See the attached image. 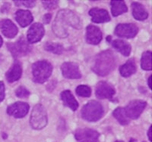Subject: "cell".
Listing matches in <instances>:
<instances>
[{
	"mask_svg": "<svg viewBox=\"0 0 152 142\" xmlns=\"http://www.w3.org/2000/svg\"><path fill=\"white\" fill-rule=\"evenodd\" d=\"M68 26L79 29L81 28V21L74 12L69 9H62L58 12L52 29L58 37L66 38L69 36Z\"/></svg>",
	"mask_w": 152,
	"mask_h": 142,
	"instance_id": "1",
	"label": "cell"
},
{
	"mask_svg": "<svg viewBox=\"0 0 152 142\" xmlns=\"http://www.w3.org/2000/svg\"><path fill=\"white\" fill-rule=\"evenodd\" d=\"M116 60L115 55L110 50L104 51L95 57L92 70L99 76H104L115 69Z\"/></svg>",
	"mask_w": 152,
	"mask_h": 142,
	"instance_id": "2",
	"label": "cell"
},
{
	"mask_svg": "<svg viewBox=\"0 0 152 142\" xmlns=\"http://www.w3.org/2000/svg\"><path fill=\"white\" fill-rule=\"evenodd\" d=\"M53 72V66L47 61H37L32 65V75L34 82L37 83L45 82Z\"/></svg>",
	"mask_w": 152,
	"mask_h": 142,
	"instance_id": "3",
	"label": "cell"
},
{
	"mask_svg": "<svg viewBox=\"0 0 152 142\" xmlns=\"http://www.w3.org/2000/svg\"><path fill=\"white\" fill-rule=\"evenodd\" d=\"M104 115V108L97 101H88L81 110V117L88 122H97Z\"/></svg>",
	"mask_w": 152,
	"mask_h": 142,
	"instance_id": "4",
	"label": "cell"
},
{
	"mask_svg": "<svg viewBox=\"0 0 152 142\" xmlns=\"http://www.w3.org/2000/svg\"><path fill=\"white\" fill-rule=\"evenodd\" d=\"M47 113L44 107L42 105H35L31 115L30 123L34 129H42L47 125Z\"/></svg>",
	"mask_w": 152,
	"mask_h": 142,
	"instance_id": "5",
	"label": "cell"
},
{
	"mask_svg": "<svg viewBox=\"0 0 152 142\" xmlns=\"http://www.w3.org/2000/svg\"><path fill=\"white\" fill-rule=\"evenodd\" d=\"M7 47L15 58L25 56L29 53L32 48L24 36H21V38L15 43H8Z\"/></svg>",
	"mask_w": 152,
	"mask_h": 142,
	"instance_id": "6",
	"label": "cell"
},
{
	"mask_svg": "<svg viewBox=\"0 0 152 142\" xmlns=\"http://www.w3.org/2000/svg\"><path fill=\"white\" fill-rule=\"evenodd\" d=\"M147 106V102L143 100H134L130 101L128 105L124 108L126 114L129 119L136 120Z\"/></svg>",
	"mask_w": 152,
	"mask_h": 142,
	"instance_id": "7",
	"label": "cell"
},
{
	"mask_svg": "<svg viewBox=\"0 0 152 142\" xmlns=\"http://www.w3.org/2000/svg\"><path fill=\"white\" fill-rule=\"evenodd\" d=\"M100 134L91 128H78L75 132V138L78 142H98Z\"/></svg>",
	"mask_w": 152,
	"mask_h": 142,
	"instance_id": "8",
	"label": "cell"
},
{
	"mask_svg": "<svg viewBox=\"0 0 152 142\" xmlns=\"http://www.w3.org/2000/svg\"><path fill=\"white\" fill-rule=\"evenodd\" d=\"M138 28L134 24H119L115 28L114 33L119 37L132 39L137 35Z\"/></svg>",
	"mask_w": 152,
	"mask_h": 142,
	"instance_id": "9",
	"label": "cell"
},
{
	"mask_svg": "<svg viewBox=\"0 0 152 142\" xmlns=\"http://www.w3.org/2000/svg\"><path fill=\"white\" fill-rule=\"evenodd\" d=\"M115 94L116 90L111 84L104 81H101L97 83L95 89V94L99 99L111 100Z\"/></svg>",
	"mask_w": 152,
	"mask_h": 142,
	"instance_id": "10",
	"label": "cell"
},
{
	"mask_svg": "<svg viewBox=\"0 0 152 142\" xmlns=\"http://www.w3.org/2000/svg\"><path fill=\"white\" fill-rule=\"evenodd\" d=\"M45 30L40 23H34L31 26L27 33V41L30 44L36 43L40 41L44 36Z\"/></svg>",
	"mask_w": 152,
	"mask_h": 142,
	"instance_id": "11",
	"label": "cell"
},
{
	"mask_svg": "<svg viewBox=\"0 0 152 142\" xmlns=\"http://www.w3.org/2000/svg\"><path fill=\"white\" fill-rule=\"evenodd\" d=\"M29 105L25 102L18 101L7 108V113L15 118H23L29 111Z\"/></svg>",
	"mask_w": 152,
	"mask_h": 142,
	"instance_id": "12",
	"label": "cell"
},
{
	"mask_svg": "<svg viewBox=\"0 0 152 142\" xmlns=\"http://www.w3.org/2000/svg\"><path fill=\"white\" fill-rule=\"evenodd\" d=\"M62 76L66 79H80L81 74L77 63L74 62H65L61 66Z\"/></svg>",
	"mask_w": 152,
	"mask_h": 142,
	"instance_id": "13",
	"label": "cell"
},
{
	"mask_svg": "<svg viewBox=\"0 0 152 142\" xmlns=\"http://www.w3.org/2000/svg\"><path fill=\"white\" fill-rule=\"evenodd\" d=\"M86 41L88 44L98 45L102 40V32L96 26L88 25L86 28Z\"/></svg>",
	"mask_w": 152,
	"mask_h": 142,
	"instance_id": "14",
	"label": "cell"
},
{
	"mask_svg": "<svg viewBox=\"0 0 152 142\" xmlns=\"http://www.w3.org/2000/svg\"><path fill=\"white\" fill-rule=\"evenodd\" d=\"M0 29L4 36L9 39L14 38L18 32L15 24L9 19H4L0 21Z\"/></svg>",
	"mask_w": 152,
	"mask_h": 142,
	"instance_id": "15",
	"label": "cell"
},
{
	"mask_svg": "<svg viewBox=\"0 0 152 142\" xmlns=\"http://www.w3.org/2000/svg\"><path fill=\"white\" fill-rule=\"evenodd\" d=\"M89 14L91 16L92 22L96 24L109 22L110 21V16L105 9L94 8L89 11Z\"/></svg>",
	"mask_w": 152,
	"mask_h": 142,
	"instance_id": "16",
	"label": "cell"
},
{
	"mask_svg": "<svg viewBox=\"0 0 152 142\" xmlns=\"http://www.w3.org/2000/svg\"><path fill=\"white\" fill-rule=\"evenodd\" d=\"M15 19L21 27H25L32 23L34 17L30 11L20 9L16 12Z\"/></svg>",
	"mask_w": 152,
	"mask_h": 142,
	"instance_id": "17",
	"label": "cell"
},
{
	"mask_svg": "<svg viewBox=\"0 0 152 142\" xmlns=\"http://www.w3.org/2000/svg\"><path fill=\"white\" fill-rule=\"evenodd\" d=\"M22 74V67L18 61L15 62L10 70L6 73V79L9 82H14L20 79Z\"/></svg>",
	"mask_w": 152,
	"mask_h": 142,
	"instance_id": "18",
	"label": "cell"
},
{
	"mask_svg": "<svg viewBox=\"0 0 152 142\" xmlns=\"http://www.w3.org/2000/svg\"><path fill=\"white\" fill-rule=\"evenodd\" d=\"M61 99L64 105L70 108L73 111H75L78 108V101H76L74 95L69 90H65L61 93Z\"/></svg>",
	"mask_w": 152,
	"mask_h": 142,
	"instance_id": "19",
	"label": "cell"
},
{
	"mask_svg": "<svg viewBox=\"0 0 152 142\" xmlns=\"http://www.w3.org/2000/svg\"><path fill=\"white\" fill-rule=\"evenodd\" d=\"M132 15L138 21H145L148 17V13L143 5L138 2H133L132 4Z\"/></svg>",
	"mask_w": 152,
	"mask_h": 142,
	"instance_id": "20",
	"label": "cell"
},
{
	"mask_svg": "<svg viewBox=\"0 0 152 142\" xmlns=\"http://www.w3.org/2000/svg\"><path fill=\"white\" fill-rule=\"evenodd\" d=\"M112 46L116 51L122 54L124 56H129L131 53L132 47L127 42L122 40H115L112 42Z\"/></svg>",
	"mask_w": 152,
	"mask_h": 142,
	"instance_id": "21",
	"label": "cell"
},
{
	"mask_svg": "<svg viewBox=\"0 0 152 142\" xmlns=\"http://www.w3.org/2000/svg\"><path fill=\"white\" fill-rule=\"evenodd\" d=\"M136 65L133 59L127 61L126 63L119 67V73L120 75L123 77H129L133 75L136 72Z\"/></svg>",
	"mask_w": 152,
	"mask_h": 142,
	"instance_id": "22",
	"label": "cell"
},
{
	"mask_svg": "<svg viewBox=\"0 0 152 142\" xmlns=\"http://www.w3.org/2000/svg\"><path fill=\"white\" fill-rule=\"evenodd\" d=\"M110 5L111 12L113 17H117L128 11V8L124 1H111Z\"/></svg>",
	"mask_w": 152,
	"mask_h": 142,
	"instance_id": "23",
	"label": "cell"
},
{
	"mask_svg": "<svg viewBox=\"0 0 152 142\" xmlns=\"http://www.w3.org/2000/svg\"><path fill=\"white\" fill-rule=\"evenodd\" d=\"M113 116L117 120L119 123L123 125H128L129 123V119L127 117L125 112V110L123 107H117L113 112Z\"/></svg>",
	"mask_w": 152,
	"mask_h": 142,
	"instance_id": "24",
	"label": "cell"
},
{
	"mask_svg": "<svg viewBox=\"0 0 152 142\" xmlns=\"http://www.w3.org/2000/svg\"><path fill=\"white\" fill-rule=\"evenodd\" d=\"M142 68L145 70H151V51H147L142 54L141 61Z\"/></svg>",
	"mask_w": 152,
	"mask_h": 142,
	"instance_id": "25",
	"label": "cell"
},
{
	"mask_svg": "<svg viewBox=\"0 0 152 142\" xmlns=\"http://www.w3.org/2000/svg\"><path fill=\"white\" fill-rule=\"evenodd\" d=\"M44 48L47 51H50L56 55H61L63 52V47L59 43H47L44 45Z\"/></svg>",
	"mask_w": 152,
	"mask_h": 142,
	"instance_id": "26",
	"label": "cell"
},
{
	"mask_svg": "<svg viewBox=\"0 0 152 142\" xmlns=\"http://www.w3.org/2000/svg\"><path fill=\"white\" fill-rule=\"evenodd\" d=\"M76 94L80 97L88 98L91 94V89L86 85H80L75 89Z\"/></svg>",
	"mask_w": 152,
	"mask_h": 142,
	"instance_id": "27",
	"label": "cell"
},
{
	"mask_svg": "<svg viewBox=\"0 0 152 142\" xmlns=\"http://www.w3.org/2000/svg\"><path fill=\"white\" fill-rule=\"evenodd\" d=\"M15 94L18 98H25L30 95V92L24 86H20L16 89Z\"/></svg>",
	"mask_w": 152,
	"mask_h": 142,
	"instance_id": "28",
	"label": "cell"
},
{
	"mask_svg": "<svg viewBox=\"0 0 152 142\" xmlns=\"http://www.w3.org/2000/svg\"><path fill=\"white\" fill-rule=\"evenodd\" d=\"M15 4L18 7L21 6V5H24L27 8H33L36 5V2L34 0H28V1H27V0H24V1L17 0V1H15Z\"/></svg>",
	"mask_w": 152,
	"mask_h": 142,
	"instance_id": "29",
	"label": "cell"
},
{
	"mask_svg": "<svg viewBox=\"0 0 152 142\" xmlns=\"http://www.w3.org/2000/svg\"><path fill=\"white\" fill-rule=\"evenodd\" d=\"M42 4L44 6V9H47V10H53V9H56V7L58 6V1L56 0H53V1H42Z\"/></svg>",
	"mask_w": 152,
	"mask_h": 142,
	"instance_id": "30",
	"label": "cell"
},
{
	"mask_svg": "<svg viewBox=\"0 0 152 142\" xmlns=\"http://www.w3.org/2000/svg\"><path fill=\"white\" fill-rule=\"evenodd\" d=\"M5 98V86L3 82L0 81V102Z\"/></svg>",
	"mask_w": 152,
	"mask_h": 142,
	"instance_id": "31",
	"label": "cell"
},
{
	"mask_svg": "<svg viewBox=\"0 0 152 142\" xmlns=\"http://www.w3.org/2000/svg\"><path fill=\"white\" fill-rule=\"evenodd\" d=\"M51 19H52V14H50V13H48V14H46L45 15L43 16V23H44V24H49V23L50 22Z\"/></svg>",
	"mask_w": 152,
	"mask_h": 142,
	"instance_id": "32",
	"label": "cell"
},
{
	"mask_svg": "<svg viewBox=\"0 0 152 142\" xmlns=\"http://www.w3.org/2000/svg\"><path fill=\"white\" fill-rule=\"evenodd\" d=\"M151 128H152L151 126L150 128H149L148 132V138H149V141H152V138H151Z\"/></svg>",
	"mask_w": 152,
	"mask_h": 142,
	"instance_id": "33",
	"label": "cell"
},
{
	"mask_svg": "<svg viewBox=\"0 0 152 142\" xmlns=\"http://www.w3.org/2000/svg\"><path fill=\"white\" fill-rule=\"evenodd\" d=\"M151 77H152V76L151 75L148 78V86H149V88H150V89H152L151 88Z\"/></svg>",
	"mask_w": 152,
	"mask_h": 142,
	"instance_id": "34",
	"label": "cell"
},
{
	"mask_svg": "<svg viewBox=\"0 0 152 142\" xmlns=\"http://www.w3.org/2000/svg\"><path fill=\"white\" fill-rule=\"evenodd\" d=\"M2 44H3V40H2V36H0V48H1V47H2Z\"/></svg>",
	"mask_w": 152,
	"mask_h": 142,
	"instance_id": "35",
	"label": "cell"
},
{
	"mask_svg": "<svg viewBox=\"0 0 152 142\" xmlns=\"http://www.w3.org/2000/svg\"><path fill=\"white\" fill-rule=\"evenodd\" d=\"M110 40H111V36H107V40L108 42H110Z\"/></svg>",
	"mask_w": 152,
	"mask_h": 142,
	"instance_id": "36",
	"label": "cell"
},
{
	"mask_svg": "<svg viewBox=\"0 0 152 142\" xmlns=\"http://www.w3.org/2000/svg\"><path fill=\"white\" fill-rule=\"evenodd\" d=\"M115 142H124L123 141H116Z\"/></svg>",
	"mask_w": 152,
	"mask_h": 142,
	"instance_id": "37",
	"label": "cell"
},
{
	"mask_svg": "<svg viewBox=\"0 0 152 142\" xmlns=\"http://www.w3.org/2000/svg\"><path fill=\"white\" fill-rule=\"evenodd\" d=\"M0 60H1V56H0Z\"/></svg>",
	"mask_w": 152,
	"mask_h": 142,
	"instance_id": "38",
	"label": "cell"
},
{
	"mask_svg": "<svg viewBox=\"0 0 152 142\" xmlns=\"http://www.w3.org/2000/svg\"><path fill=\"white\" fill-rule=\"evenodd\" d=\"M144 142H145V141H144Z\"/></svg>",
	"mask_w": 152,
	"mask_h": 142,
	"instance_id": "39",
	"label": "cell"
}]
</instances>
